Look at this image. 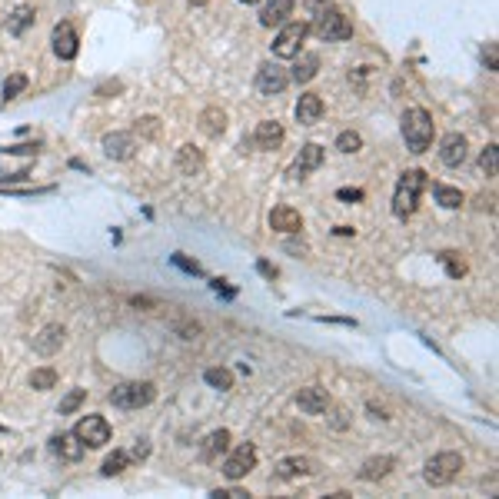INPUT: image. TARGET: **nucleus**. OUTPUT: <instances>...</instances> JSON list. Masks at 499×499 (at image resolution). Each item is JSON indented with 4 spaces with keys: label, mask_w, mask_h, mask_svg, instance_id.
<instances>
[{
    "label": "nucleus",
    "mask_w": 499,
    "mask_h": 499,
    "mask_svg": "<svg viewBox=\"0 0 499 499\" xmlns=\"http://www.w3.org/2000/svg\"><path fill=\"white\" fill-rule=\"evenodd\" d=\"M253 466H256V446H253V443H240V446H237L230 456L223 460V476L237 483V479H244V476L250 473Z\"/></svg>",
    "instance_id": "6e6552de"
},
{
    "label": "nucleus",
    "mask_w": 499,
    "mask_h": 499,
    "mask_svg": "<svg viewBox=\"0 0 499 499\" xmlns=\"http://www.w3.org/2000/svg\"><path fill=\"white\" fill-rule=\"evenodd\" d=\"M493 200H496V197H479L476 204H479V210H493Z\"/></svg>",
    "instance_id": "a18cd8bd"
},
{
    "label": "nucleus",
    "mask_w": 499,
    "mask_h": 499,
    "mask_svg": "<svg viewBox=\"0 0 499 499\" xmlns=\"http://www.w3.org/2000/svg\"><path fill=\"white\" fill-rule=\"evenodd\" d=\"M359 147H363V137H359L357 130H343V133L336 137V150H340V154H357Z\"/></svg>",
    "instance_id": "72a5a7b5"
},
{
    "label": "nucleus",
    "mask_w": 499,
    "mask_h": 499,
    "mask_svg": "<svg viewBox=\"0 0 499 499\" xmlns=\"http://www.w3.org/2000/svg\"><path fill=\"white\" fill-rule=\"evenodd\" d=\"M310 27L303 20H290V24H280V34L273 40V57H280V60H290L300 53V44L307 40Z\"/></svg>",
    "instance_id": "423d86ee"
},
{
    "label": "nucleus",
    "mask_w": 499,
    "mask_h": 499,
    "mask_svg": "<svg viewBox=\"0 0 499 499\" xmlns=\"http://www.w3.org/2000/svg\"><path fill=\"white\" fill-rule=\"evenodd\" d=\"M260 273H263V277H277V270L270 267V263H260Z\"/></svg>",
    "instance_id": "de8ad7c7"
},
{
    "label": "nucleus",
    "mask_w": 499,
    "mask_h": 499,
    "mask_svg": "<svg viewBox=\"0 0 499 499\" xmlns=\"http://www.w3.org/2000/svg\"><path fill=\"white\" fill-rule=\"evenodd\" d=\"M463 470V456L460 453H439L433 460L423 466V479L430 483V486H449Z\"/></svg>",
    "instance_id": "20e7f679"
},
{
    "label": "nucleus",
    "mask_w": 499,
    "mask_h": 499,
    "mask_svg": "<svg viewBox=\"0 0 499 499\" xmlns=\"http://www.w3.org/2000/svg\"><path fill=\"white\" fill-rule=\"evenodd\" d=\"M64 336H67V330L60 323H47V326L34 336V350H37L40 357H53V353L64 346Z\"/></svg>",
    "instance_id": "4468645a"
},
{
    "label": "nucleus",
    "mask_w": 499,
    "mask_h": 499,
    "mask_svg": "<svg viewBox=\"0 0 499 499\" xmlns=\"http://www.w3.org/2000/svg\"><path fill=\"white\" fill-rule=\"evenodd\" d=\"M84 399H87V390H70V393L60 399V416H70V413H77Z\"/></svg>",
    "instance_id": "f704fd0d"
},
{
    "label": "nucleus",
    "mask_w": 499,
    "mask_h": 499,
    "mask_svg": "<svg viewBox=\"0 0 499 499\" xmlns=\"http://www.w3.org/2000/svg\"><path fill=\"white\" fill-rule=\"evenodd\" d=\"M333 0H307V13L310 17H320L323 11H330Z\"/></svg>",
    "instance_id": "4c0bfd02"
},
{
    "label": "nucleus",
    "mask_w": 499,
    "mask_h": 499,
    "mask_svg": "<svg viewBox=\"0 0 499 499\" xmlns=\"http://www.w3.org/2000/svg\"><path fill=\"white\" fill-rule=\"evenodd\" d=\"M51 449L60 456V460L77 463L80 456H84V449H87V446H84V443H80L74 433H60V436H53V439H51Z\"/></svg>",
    "instance_id": "412c9836"
},
{
    "label": "nucleus",
    "mask_w": 499,
    "mask_h": 499,
    "mask_svg": "<svg viewBox=\"0 0 499 499\" xmlns=\"http://www.w3.org/2000/svg\"><path fill=\"white\" fill-rule=\"evenodd\" d=\"M240 4H260V0H240Z\"/></svg>",
    "instance_id": "8fccbe9b"
},
{
    "label": "nucleus",
    "mask_w": 499,
    "mask_h": 499,
    "mask_svg": "<svg viewBox=\"0 0 499 499\" xmlns=\"http://www.w3.org/2000/svg\"><path fill=\"white\" fill-rule=\"evenodd\" d=\"M147 453H150V443L147 439H137V446L130 453V460H147Z\"/></svg>",
    "instance_id": "ea45409f"
},
{
    "label": "nucleus",
    "mask_w": 499,
    "mask_h": 499,
    "mask_svg": "<svg viewBox=\"0 0 499 499\" xmlns=\"http://www.w3.org/2000/svg\"><path fill=\"white\" fill-rule=\"evenodd\" d=\"M230 453V430H217V433H210L204 439V446H200V456L206 463L220 460V456H227Z\"/></svg>",
    "instance_id": "4be33fe9"
},
{
    "label": "nucleus",
    "mask_w": 499,
    "mask_h": 499,
    "mask_svg": "<svg viewBox=\"0 0 499 499\" xmlns=\"http://www.w3.org/2000/svg\"><path fill=\"white\" fill-rule=\"evenodd\" d=\"M320 164H323V147L320 143H307V147L300 150V157H296L293 173L296 177H307V173H313Z\"/></svg>",
    "instance_id": "b1692460"
},
{
    "label": "nucleus",
    "mask_w": 499,
    "mask_h": 499,
    "mask_svg": "<svg viewBox=\"0 0 499 499\" xmlns=\"http://www.w3.org/2000/svg\"><path fill=\"white\" fill-rule=\"evenodd\" d=\"M57 386V370H51V366H40V370L30 373V390H53Z\"/></svg>",
    "instance_id": "c756f323"
},
{
    "label": "nucleus",
    "mask_w": 499,
    "mask_h": 499,
    "mask_svg": "<svg viewBox=\"0 0 499 499\" xmlns=\"http://www.w3.org/2000/svg\"><path fill=\"white\" fill-rule=\"evenodd\" d=\"M333 426H336V430H343V426H346V413L343 410L333 413Z\"/></svg>",
    "instance_id": "37998d69"
},
{
    "label": "nucleus",
    "mask_w": 499,
    "mask_h": 499,
    "mask_svg": "<svg viewBox=\"0 0 499 499\" xmlns=\"http://www.w3.org/2000/svg\"><path fill=\"white\" fill-rule=\"evenodd\" d=\"M74 436H77L87 449H100L110 443V423L103 420V416H97V413H90V416H84V420L74 426Z\"/></svg>",
    "instance_id": "0eeeda50"
},
{
    "label": "nucleus",
    "mask_w": 499,
    "mask_h": 499,
    "mask_svg": "<svg viewBox=\"0 0 499 499\" xmlns=\"http://www.w3.org/2000/svg\"><path fill=\"white\" fill-rule=\"evenodd\" d=\"M433 117L430 110H423V107H410L406 114H403V140L410 147V154H423V150H430V143H433Z\"/></svg>",
    "instance_id": "f03ea898"
},
{
    "label": "nucleus",
    "mask_w": 499,
    "mask_h": 499,
    "mask_svg": "<svg viewBox=\"0 0 499 499\" xmlns=\"http://www.w3.org/2000/svg\"><path fill=\"white\" fill-rule=\"evenodd\" d=\"M204 380L213 386V390H233V373L223 370V366H210V370L204 373Z\"/></svg>",
    "instance_id": "7c9ffc66"
},
{
    "label": "nucleus",
    "mask_w": 499,
    "mask_h": 499,
    "mask_svg": "<svg viewBox=\"0 0 499 499\" xmlns=\"http://www.w3.org/2000/svg\"><path fill=\"white\" fill-rule=\"evenodd\" d=\"M317 70H320V57L317 53H296V64L293 70H290V80H296V84H310V80L317 77Z\"/></svg>",
    "instance_id": "393cba45"
},
{
    "label": "nucleus",
    "mask_w": 499,
    "mask_h": 499,
    "mask_svg": "<svg viewBox=\"0 0 499 499\" xmlns=\"http://www.w3.org/2000/svg\"><path fill=\"white\" fill-rule=\"evenodd\" d=\"M439 263L446 267V273L453 277V280L466 277V263L460 260V253H456V250H443V253H439Z\"/></svg>",
    "instance_id": "2f4dec72"
},
{
    "label": "nucleus",
    "mask_w": 499,
    "mask_h": 499,
    "mask_svg": "<svg viewBox=\"0 0 499 499\" xmlns=\"http://www.w3.org/2000/svg\"><path fill=\"white\" fill-rule=\"evenodd\" d=\"M479 166H483L486 177H496V143H489L486 150L479 154Z\"/></svg>",
    "instance_id": "e433bc0d"
},
{
    "label": "nucleus",
    "mask_w": 499,
    "mask_h": 499,
    "mask_svg": "<svg viewBox=\"0 0 499 499\" xmlns=\"http://www.w3.org/2000/svg\"><path fill=\"white\" fill-rule=\"evenodd\" d=\"M313 34L320 40H326V44H340V40L353 37V24H350V17H346L343 11L330 7V11H323L320 17H313Z\"/></svg>",
    "instance_id": "7ed1b4c3"
},
{
    "label": "nucleus",
    "mask_w": 499,
    "mask_h": 499,
    "mask_svg": "<svg viewBox=\"0 0 499 499\" xmlns=\"http://www.w3.org/2000/svg\"><path fill=\"white\" fill-rule=\"evenodd\" d=\"M157 397V386L154 383H124L117 386L114 393H110V403H114L117 410H140V406H147V403H154Z\"/></svg>",
    "instance_id": "39448f33"
},
{
    "label": "nucleus",
    "mask_w": 499,
    "mask_h": 499,
    "mask_svg": "<svg viewBox=\"0 0 499 499\" xmlns=\"http://www.w3.org/2000/svg\"><path fill=\"white\" fill-rule=\"evenodd\" d=\"M439 160L446 166L466 164V137H463V133H446L443 143H439Z\"/></svg>",
    "instance_id": "f3484780"
},
{
    "label": "nucleus",
    "mask_w": 499,
    "mask_h": 499,
    "mask_svg": "<svg viewBox=\"0 0 499 499\" xmlns=\"http://www.w3.org/2000/svg\"><path fill=\"white\" fill-rule=\"evenodd\" d=\"M103 154L110 157V160H130V157L137 154V137H133V133H124V130L107 133V137H103Z\"/></svg>",
    "instance_id": "ddd939ff"
},
{
    "label": "nucleus",
    "mask_w": 499,
    "mask_h": 499,
    "mask_svg": "<svg viewBox=\"0 0 499 499\" xmlns=\"http://www.w3.org/2000/svg\"><path fill=\"white\" fill-rule=\"evenodd\" d=\"M336 197H340V200H350V204H359V200H363V190H350V187H346V190H340Z\"/></svg>",
    "instance_id": "79ce46f5"
},
{
    "label": "nucleus",
    "mask_w": 499,
    "mask_h": 499,
    "mask_svg": "<svg viewBox=\"0 0 499 499\" xmlns=\"http://www.w3.org/2000/svg\"><path fill=\"white\" fill-rule=\"evenodd\" d=\"M270 227H273L277 233H300L303 230V217H300V210L283 204L270 213Z\"/></svg>",
    "instance_id": "a211bd4d"
},
{
    "label": "nucleus",
    "mask_w": 499,
    "mask_h": 499,
    "mask_svg": "<svg viewBox=\"0 0 499 499\" xmlns=\"http://www.w3.org/2000/svg\"><path fill=\"white\" fill-rule=\"evenodd\" d=\"M296 406L303 413H310V416H320L330 406V397H326V390H320V386H303L296 393Z\"/></svg>",
    "instance_id": "dca6fc26"
},
{
    "label": "nucleus",
    "mask_w": 499,
    "mask_h": 499,
    "mask_svg": "<svg viewBox=\"0 0 499 499\" xmlns=\"http://www.w3.org/2000/svg\"><path fill=\"white\" fill-rule=\"evenodd\" d=\"M436 204L443 210H460L463 206V193L456 187H446V183H436Z\"/></svg>",
    "instance_id": "cd10ccee"
},
{
    "label": "nucleus",
    "mask_w": 499,
    "mask_h": 499,
    "mask_svg": "<svg viewBox=\"0 0 499 499\" xmlns=\"http://www.w3.org/2000/svg\"><path fill=\"white\" fill-rule=\"evenodd\" d=\"M296 124L300 127H313V124H320V117H323V100H320V93H303L300 100H296Z\"/></svg>",
    "instance_id": "2eb2a0df"
},
{
    "label": "nucleus",
    "mask_w": 499,
    "mask_h": 499,
    "mask_svg": "<svg viewBox=\"0 0 499 499\" xmlns=\"http://www.w3.org/2000/svg\"><path fill=\"white\" fill-rule=\"evenodd\" d=\"M317 473V466H313V460H307V456H286V460L277 463V470H273V476L277 479H283V483H296V479H307V476Z\"/></svg>",
    "instance_id": "9b49d317"
},
{
    "label": "nucleus",
    "mask_w": 499,
    "mask_h": 499,
    "mask_svg": "<svg viewBox=\"0 0 499 499\" xmlns=\"http://www.w3.org/2000/svg\"><path fill=\"white\" fill-rule=\"evenodd\" d=\"M130 466V453H124V449H117V453H110L107 460H103V466H100V473L103 476H120L124 470Z\"/></svg>",
    "instance_id": "c85d7f7f"
},
{
    "label": "nucleus",
    "mask_w": 499,
    "mask_h": 499,
    "mask_svg": "<svg viewBox=\"0 0 499 499\" xmlns=\"http://www.w3.org/2000/svg\"><path fill=\"white\" fill-rule=\"evenodd\" d=\"M397 466L393 456H373V460L363 463V470H359V479H366V483H376V479H383L390 476V470Z\"/></svg>",
    "instance_id": "a878e982"
},
{
    "label": "nucleus",
    "mask_w": 499,
    "mask_h": 499,
    "mask_svg": "<svg viewBox=\"0 0 499 499\" xmlns=\"http://www.w3.org/2000/svg\"><path fill=\"white\" fill-rule=\"evenodd\" d=\"M286 250L290 253H307V244H286Z\"/></svg>",
    "instance_id": "49530a36"
},
{
    "label": "nucleus",
    "mask_w": 499,
    "mask_h": 499,
    "mask_svg": "<svg viewBox=\"0 0 499 499\" xmlns=\"http://www.w3.org/2000/svg\"><path fill=\"white\" fill-rule=\"evenodd\" d=\"M124 90V84L120 80H110V84H103L100 90H97V97H107V93H120Z\"/></svg>",
    "instance_id": "a19ab883"
},
{
    "label": "nucleus",
    "mask_w": 499,
    "mask_h": 499,
    "mask_svg": "<svg viewBox=\"0 0 499 499\" xmlns=\"http://www.w3.org/2000/svg\"><path fill=\"white\" fill-rule=\"evenodd\" d=\"M51 44H53V53H57L60 60H74V57L80 53V37H77V30H74L70 20H64V24L53 27Z\"/></svg>",
    "instance_id": "9d476101"
},
{
    "label": "nucleus",
    "mask_w": 499,
    "mask_h": 499,
    "mask_svg": "<svg viewBox=\"0 0 499 499\" xmlns=\"http://www.w3.org/2000/svg\"><path fill=\"white\" fill-rule=\"evenodd\" d=\"M177 170L183 173V177H197V173L204 170V154H200L193 143L180 147V150H177Z\"/></svg>",
    "instance_id": "5701e85b"
},
{
    "label": "nucleus",
    "mask_w": 499,
    "mask_h": 499,
    "mask_svg": "<svg viewBox=\"0 0 499 499\" xmlns=\"http://www.w3.org/2000/svg\"><path fill=\"white\" fill-rule=\"evenodd\" d=\"M200 133L210 137V140H220L227 133V114L220 107H206L204 114H200Z\"/></svg>",
    "instance_id": "aec40b11"
},
{
    "label": "nucleus",
    "mask_w": 499,
    "mask_h": 499,
    "mask_svg": "<svg viewBox=\"0 0 499 499\" xmlns=\"http://www.w3.org/2000/svg\"><path fill=\"white\" fill-rule=\"evenodd\" d=\"M286 84H290V74H286V67L280 64H263L260 70H256V90L263 93V97H273V93H283L286 90Z\"/></svg>",
    "instance_id": "1a4fd4ad"
},
{
    "label": "nucleus",
    "mask_w": 499,
    "mask_h": 499,
    "mask_svg": "<svg viewBox=\"0 0 499 499\" xmlns=\"http://www.w3.org/2000/svg\"><path fill=\"white\" fill-rule=\"evenodd\" d=\"M133 137H140V140H157V137H160V117H140Z\"/></svg>",
    "instance_id": "473e14b6"
},
{
    "label": "nucleus",
    "mask_w": 499,
    "mask_h": 499,
    "mask_svg": "<svg viewBox=\"0 0 499 499\" xmlns=\"http://www.w3.org/2000/svg\"><path fill=\"white\" fill-rule=\"evenodd\" d=\"M30 24H34V7H24V4H20V7H17V11L7 17V30H11L13 37H20V34H24Z\"/></svg>",
    "instance_id": "bb28decb"
},
{
    "label": "nucleus",
    "mask_w": 499,
    "mask_h": 499,
    "mask_svg": "<svg viewBox=\"0 0 499 499\" xmlns=\"http://www.w3.org/2000/svg\"><path fill=\"white\" fill-rule=\"evenodd\" d=\"M244 496H250V493H244V489H217L213 493V499H244Z\"/></svg>",
    "instance_id": "58836bf2"
},
{
    "label": "nucleus",
    "mask_w": 499,
    "mask_h": 499,
    "mask_svg": "<svg viewBox=\"0 0 499 499\" xmlns=\"http://www.w3.org/2000/svg\"><path fill=\"white\" fill-rule=\"evenodd\" d=\"M193 7H204V4H210V0H190Z\"/></svg>",
    "instance_id": "09e8293b"
},
{
    "label": "nucleus",
    "mask_w": 499,
    "mask_h": 499,
    "mask_svg": "<svg viewBox=\"0 0 499 499\" xmlns=\"http://www.w3.org/2000/svg\"><path fill=\"white\" fill-rule=\"evenodd\" d=\"M296 0H267V7L260 11V24L263 27H280L286 24V17L293 13Z\"/></svg>",
    "instance_id": "6ab92c4d"
},
{
    "label": "nucleus",
    "mask_w": 499,
    "mask_h": 499,
    "mask_svg": "<svg viewBox=\"0 0 499 499\" xmlns=\"http://www.w3.org/2000/svg\"><path fill=\"white\" fill-rule=\"evenodd\" d=\"M283 140H286V130H283L280 120H260L253 130V143L260 150H280Z\"/></svg>",
    "instance_id": "f8f14e48"
},
{
    "label": "nucleus",
    "mask_w": 499,
    "mask_h": 499,
    "mask_svg": "<svg viewBox=\"0 0 499 499\" xmlns=\"http://www.w3.org/2000/svg\"><path fill=\"white\" fill-rule=\"evenodd\" d=\"M426 190V173L423 170H406L397 183V193H393V217L397 220H410L420 206V197Z\"/></svg>",
    "instance_id": "f257e3e1"
},
{
    "label": "nucleus",
    "mask_w": 499,
    "mask_h": 499,
    "mask_svg": "<svg viewBox=\"0 0 499 499\" xmlns=\"http://www.w3.org/2000/svg\"><path fill=\"white\" fill-rule=\"evenodd\" d=\"M24 90H27V74H11V80L4 84V100H13Z\"/></svg>",
    "instance_id": "c9c22d12"
},
{
    "label": "nucleus",
    "mask_w": 499,
    "mask_h": 499,
    "mask_svg": "<svg viewBox=\"0 0 499 499\" xmlns=\"http://www.w3.org/2000/svg\"><path fill=\"white\" fill-rule=\"evenodd\" d=\"M486 64H489V70H496V44H489V53H486Z\"/></svg>",
    "instance_id": "c03bdc74"
}]
</instances>
